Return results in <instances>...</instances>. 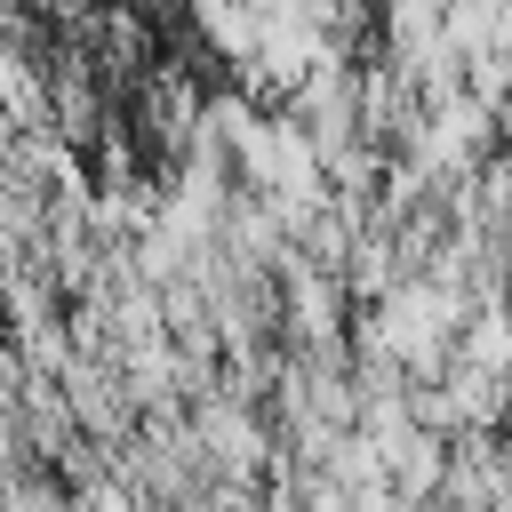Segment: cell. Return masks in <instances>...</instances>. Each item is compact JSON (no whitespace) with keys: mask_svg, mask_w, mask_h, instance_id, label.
Instances as JSON below:
<instances>
[]
</instances>
